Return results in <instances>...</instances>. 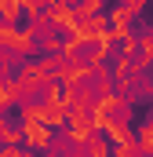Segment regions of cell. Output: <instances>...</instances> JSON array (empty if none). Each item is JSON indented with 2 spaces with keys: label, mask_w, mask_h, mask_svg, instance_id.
<instances>
[{
  "label": "cell",
  "mask_w": 153,
  "mask_h": 157,
  "mask_svg": "<svg viewBox=\"0 0 153 157\" xmlns=\"http://www.w3.org/2000/svg\"><path fill=\"white\" fill-rule=\"evenodd\" d=\"M66 139L73 143V146H88L95 135H99V124H95V113L91 110H73L69 121H66Z\"/></svg>",
  "instance_id": "obj_1"
},
{
  "label": "cell",
  "mask_w": 153,
  "mask_h": 157,
  "mask_svg": "<svg viewBox=\"0 0 153 157\" xmlns=\"http://www.w3.org/2000/svg\"><path fill=\"white\" fill-rule=\"evenodd\" d=\"M55 135H58V132H55V128H47L44 121L22 124V139H26V146H29V150H40V154H44V150L55 143Z\"/></svg>",
  "instance_id": "obj_2"
},
{
  "label": "cell",
  "mask_w": 153,
  "mask_h": 157,
  "mask_svg": "<svg viewBox=\"0 0 153 157\" xmlns=\"http://www.w3.org/2000/svg\"><path fill=\"white\" fill-rule=\"evenodd\" d=\"M26 15V7H22V0H0V22H11V26H18V18Z\"/></svg>",
  "instance_id": "obj_3"
},
{
  "label": "cell",
  "mask_w": 153,
  "mask_h": 157,
  "mask_svg": "<svg viewBox=\"0 0 153 157\" xmlns=\"http://www.w3.org/2000/svg\"><path fill=\"white\" fill-rule=\"evenodd\" d=\"M0 157H33V150H29L26 143H15V146H4Z\"/></svg>",
  "instance_id": "obj_4"
}]
</instances>
